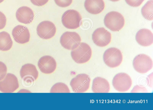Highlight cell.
Listing matches in <instances>:
<instances>
[{
    "label": "cell",
    "instance_id": "obj_1",
    "mask_svg": "<svg viewBox=\"0 0 153 110\" xmlns=\"http://www.w3.org/2000/svg\"><path fill=\"white\" fill-rule=\"evenodd\" d=\"M92 54L91 48L85 43H80L71 52L73 59L78 64L85 63L88 61L91 57Z\"/></svg>",
    "mask_w": 153,
    "mask_h": 110
},
{
    "label": "cell",
    "instance_id": "obj_2",
    "mask_svg": "<svg viewBox=\"0 0 153 110\" xmlns=\"http://www.w3.org/2000/svg\"><path fill=\"white\" fill-rule=\"evenodd\" d=\"M105 26L114 32L121 29L125 24V19L123 15L116 11H111L106 14L104 20Z\"/></svg>",
    "mask_w": 153,
    "mask_h": 110
},
{
    "label": "cell",
    "instance_id": "obj_3",
    "mask_svg": "<svg viewBox=\"0 0 153 110\" xmlns=\"http://www.w3.org/2000/svg\"><path fill=\"white\" fill-rule=\"evenodd\" d=\"M82 17L79 13L74 10H69L65 12L62 17V22L64 26L70 29L79 27L82 22Z\"/></svg>",
    "mask_w": 153,
    "mask_h": 110
},
{
    "label": "cell",
    "instance_id": "obj_4",
    "mask_svg": "<svg viewBox=\"0 0 153 110\" xmlns=\"http://www.w3.org/2000/svg\"><path fill=\"white\" fill-rule=\"evenodd\" d=\"M123 59V55L118 49L111 47L107 49L103 55V59L105 64L111 68L119 66Z\"/></svg>",
    "mask_w": 153,
    "mask_h": 110
},
{
    "label": "cell",
    "instance_id": "obj_5",
    "mask_svg": "<svg viewBox=\"0 0 153 110\" xmlns=\"http://www.w3.org/2000/svg\"><path fill=\"white\" fill-rule=\"evenodd\" d=\"M133 65L136 71L141 74H144L152 68L153 61L149 56L144 54H140L134 58Z\"/></svg>",
    "mask_w": 153,
    "mask_h": 110
},
{
    "label": "cell",
    "instance_id": "obj_6",
    "mask_svg": "<svg viewBox=\"0 0 153 110\" xmlns=\"http://www.w3.org/2000/svg\"><path fill=\"white\" fill-rule=\"evenodd\" d=\"M91 78L87 74H79L71 80L70 85L74 92L83 93L89 89Z\"/></svg>",
    "mask_w": 153,
    "mask_h": 110
},
{
    "label": "cell",
    "instance_id": "obj_7",
    "mask_svg": "<svg viewBox=\"0 0 153 110\" xmlns=\"http://www.w3.org/2000/svg\"><path fill=\"white\" fill-rule=\"evenodd\" d=\"M132 84V80L127 74L121 73L116 74L112 80V85L114 88L120 92L128 91Z\"/></svg>",
    "mask_w": 153,
    "mask_h": 110
},
{
    "label": "cell",
    "instance_id": "obj_8",
    "mask_svg": "<svg viewBox=\"0 0 153 110\" xmlns=\"http://www.w3.org/2000/svg\"><path fill=\"white\" fill-rule=\"evenodd\" d=\"M81 38L79 35L75 32H66L62 35L60 43L64 48L73 50L79 44Z\"/></svg>",
    "mask_w": 153,
    "mask_h": 110
},
{
    "label": "cell",
    "instance_id": "obj_9",
    "mask_svg": "<svg viewBox=\"0 0 153 110\" xmlns=\"http://www.w3.org/2000/svg\"><path fill=\"white\" fill-rule=\"evenodd\" d=\"M111 33L103 27L99 28L94 32L92 39L97 45L105 47L111 42Z\"/></svg>",
    "mask_w": 153,
    "mask_h": 110
},
{
    "label": "cell",
    "instance_id": "obj_10",
    "mask_svg": "<svg viewBox=\"0 0 153 110\" xmlns=\"http://www.w3.org/2000/svg\"><path fill=\"white\" fill-rule=\"evenodd\" d=\"M19 86L17 78L12 73H7L0 81V91L3 93L13 92L18 89Z\"/></svg>",
    "mask_w": 153,
    "mask_h": 110
},
{
    "label": "cell",
    "instance_id": "obj_11",
    "mask_svg": "<svg viewBox=\"0 0 153 110\" xmlns=\"http://www.w3.org/2000/svg\"><path fill=\"white\" fill-rule=\"evenodd\" d=\"M37 33L40 38L48 39L53 37L56 32V27L52 22L47 21L40 23L36 28Z\"/></svg>",
    "mask_w": 153,
    "mask_h": 110
},
{
    "label": "cell",
    "instance_id": "obj_12",
    "mask_svg": "<svg viewBox=\"0 0 153 110\" xmlns=\"http://www.w3.org/2000/svg\"><path fill=\"white\" fill-rule=\"evenodd\" d=\"M20 75L23 80L27 83H30L37 79L39 73L36 67L31 64L23 65L20 70Z\"/></svg>",
    "mask_w": 153,
    "mask_h": 110
},
{
    "label": "cell",
    "instance_id": "obj_13",
    "mask_svg": "<svg viewBox=\"0 0 153 110\" xmlns=\"http://www.w3.org/2000/svg\"><path fill=\"white\" fill-rule=\"evenodd\" d=\"M38 65L41 72L46 74L53 73L56 67V63L51 56L46 55L42 57L39 60Z\"/></svg>",
    "mask_w": 153,
    "mask_h": 110
},
{
    "label": "cell",
    "instance_id": "obj_14",
    "mask_svg": "<svg viewBox=\"0 0 153 110\" xmlns=\"http://www.w3.org/2000/svg\"><path fill=\"white\" fill-rule=\"evenodd\" d=\"M12 35L15 41L19 44L26 43L30 40L29 31L25 26L18 25L16 26L12 30Z\"/></svg>",
    "mask_w": 153,
    "mask_h": 110
},
{
    "label": "cell",
    "instance_id": "obj_15",
    "mask_svg": "<svg viewBox=\"0 0 153 110\" xmlns=\"http://www.w3.org/2000/svg\"><path fill=\"white\" fill-rule=\"evenodd\" d=\"M16 15L19 22L25 24L30 23L34 17L32 10L27 6H22L18 8L16 11Z\"/></svg>",
    "mask_w": 153,
    "mask_h": 110
},
{
    "label": "cell",
    "instance_id": "obj_16",
    "mask_svg": "<svg viewBox=\"0 0 153 110\" xmlns=\"http://www.w3.org/2000/svg\"><path fill=\"white\" fill-rule=\"evenodd\" d=\"M137 43L143 46H148L153 42V34L151 31L146 29H142L138 31L136 35Z\"/></svg>",
    "mask_w": 153,
    "mask_h": 110
},
{
    "label": "cell",
    "instance_id": "obj_17",
    "mask_svg": "<svg viewBox=\"0 0 153 110\" xmlns=\"http://www.w3.org/2000/svg\"><path fill=\"white\" fill-rule=\"evenodd\" d=\"M84 6L88 12L95 15L100 13L103 10L105 4L103 0H85Z\"/></svg>",
    "mask_w": 153,
    "mask_h": 110
},
{
    "label": "cell",
    "instance_id": "obj_18",
    "mask_svg": "<svg viewBox=\"0 0 153 110\" xmlns=\"http://www.w3.org/2000/svg\"><path fill=\"white\" fill-rule=\"evenodd\" d=\"M110 89L109 82L104 78L98 77L93 81L92 90L94 93H108Z\"/></svg>",
    "mask_w": 153,
    "mask_h": 110
},
{
    "label": "cell",
    "instance_id": "obj_19",
    "mask_svg": "<svg viewBox=\"0 0 153 110\" xmlns=\"http://www.w3.org/2000/svg\"><path fill=\"white\" fill-rule=\"evenodd\" d=\"M13 42L10 34L7 32H0V50L6 51L12 48Z\"/></svg>",
    "mask_w": 153,
    "mask_h": 110
},
{
    "label": "cell",
    "instance_id": "obj_20",
    "mask_svg": "<svg viewBox=\"0 0 153 110\" xmlns=\"http://www.w3.org/2000/svg\"><path fill=\"white\" fill-rule=\"evenodd\" d=\"M153 10V0H149L147 2L141 9V12L143 17L148 20H152Z\"/></svg>",
    "mask_w": 153,
    "mask_h": 110
},
{
    "label": "cell",
    "instance_id": "obj_21",
    "mask_svg": "<svg viewBox=\"0 0 153 110\" xmlns=\"http://www.w3.org/2000/svg\"><path fill=\"white\" fill-rule=\"evenodd\" d=\"M68 86L62 83H58L54 84L50 90L51 93H70Z\"/></svg>",
    "mask_w": 153,
    "mask_h": 110
},
{
    "label": "cell",
    "instance_id": "obj_22",
    "mask_svg": "<svg viewBox=\"0 0 153 110\" xmlns=\"http://www.w3.org/2000/svg\"><path fill=\"white\" fill-rule=\"evenodd\" d=\"M54 1L58 6L62 7H65L70 6L72 2V0H54Z\"/></svg>",
    "mask_w": 153,
    "mask_h": 110
},
{
    "label": "cell",
    "instance_id": "obj_23",
    "mask_svg": "<svg viewBox=\"0 0 153 110\" xmlns=\"http://www.w3.org/2000/svg\"><path fill=\"white\" fill-rule=\"evenodd\" d=\"M7 67L2 62L0 61V81L5 76L7 72Z\"/></svg>",
    "mask_w": 153,
    "mask_h": 110
},
{
    "label": "cell",
    "instance_id": "obj_24",
    "mask_svg": "<svg viewBox=\"0 0 153 110\" xmlns=\"http://www.w3.org/2000/svg\"><path fill=\"white\" fill-rule=\"evenodd\" d=\"M126 3L132 7L139 6L145 0H125Z\"/></svg>",
    "mask_w": 153,
    "mask_h": 110
},
{
    "label": "cell",
    "instance_id": "obj_25",
    "mask_svg": "<svg viewBox=\"0 0 153 110\" xmlns=\"http://www.w3.org/2000/svg\"><path fill=\"white\" fill-rule=\"evenodd\" d=\"M6 21L7 19L5 15L0 11V30L3 29L5 27Z\"/></svg>",
    "mask_w": 153,
    "mask_h": 110
},
{
    "label": "cell",
    "instance_id": "obj_26",
    "mask_svg": "<svg viewBox=\"0 0 153 110\" xmlns=\"http://www.w3.org/2000/svg\"><path fill=\"white\" fill-rule=\"evenodd\" d=\"M30 1L34 5L41 6L46 4L49 0H30Z\"/></svg>",
    "mask_w": 153,
    "mask_h": 110
},
{
    "label": "cell",
    "instance_id": "obj_27",
    "mask_svg": "<svg viewBox=\"0 0 153 110\" xmlns=\"http://www.w3.org/2000/svg\"><path fill=\"white\" fill-rule=\"evenodd\" d=\"M110 0L111 1H113V2H115V1H119L120 0Z\"/></svg>",
    "mask_w": 153,
    "mask_h": 110
},
{
    "label": "cell",
    "instance_id": "obj_28",
    "mask_svg": "<svg viewBox=\"0 0 153 110\" xmlns=\"http://www.w3.org/2000/svg\"><path fill=\"white\" fill-rule=\"evenodd\" d=\"M4 0H0V3L2 2Z\"/></svg>",
    "mask_w": 153,
    "mask_h": 110
}]
</instances>
